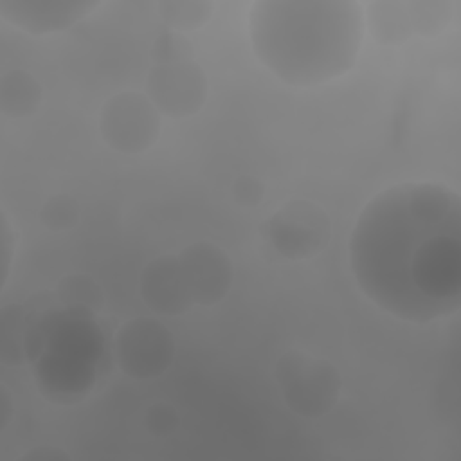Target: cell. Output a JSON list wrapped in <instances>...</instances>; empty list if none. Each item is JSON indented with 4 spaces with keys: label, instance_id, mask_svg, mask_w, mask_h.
<instances>
[{
    "label": "cell",
    "instance_id": "1",
    "mask_svg": "<svg viewBox=\"0 0 461 461\" xmlns=\"http://www.w3.org/2000/svg\"><path fill=\"white\" fill-rule=\"evenodd\" d=\"M349 267L364 295L407 322L461 306V198L439 182H403L373 196L349 236Z\"/></svg>",
    "mask_w": 461,
    "mask_h": 461
},
{
    "label": "cell",
    "instance_id": "2",
    "mask_svg": "<svg viewBox=\"0 0 461 461\" xmlns=\"http://www.w3.org/2000/svg\"><path fill=\"white\" fill-rule=\"evenodd\" d=\"M247 23L256 58L292 86L348 74L366 32L364 7L355 0H259Z\"/></svg>",
    "mask_w": 461,
    "mask_h": 461
},
{
    "label": "cell",
    "instance_id": "3",
    "mask_svg": "<svg viewBox=\"0 0 461 461\" xmlns=\"http://www.w3.org/2000/svg\"><path fill=\"white\" fill-rule=\"evenodd\" d=\"M274 378L285 403L303 418L328 414L342 389L340 373L333 364L301 349H290L277 358Z\"/></svg>",
    "mask_w": 461,
    "mask_h": 461
},
{
    "label": "cell",
    "instance_id": "4",
    "mask_svg": "<svg viewBox=\"0 0 461 461\" xmlns=\"http://www.w3.org/2000/svg\"><path fill=\"white\" fill-rule=\"evenodd\" d=\"M366 29L382 45H400L412 36L434 38L454 18V4L445 0H380L364 11Z\"/></svg>",
    "mask_w": 461,
    "mask_h": 461
},
{
    "label": "cell",
    "instance_id": "5",
    "mask_svg": "<svg viewBox=\"0 0 461 461\" xmlns=\"http://www.w3.org/2000/svg\"><path fill=\"white\" fill-rule=\"evenodd\" d=\"M160 115L146 94H115L99 113L101 139L108 148L124 155L148 151L160 137Z\"/></svg>",
    "mask_w": 461,
    "mask_h": 461
},
{
    "label": "cell",
    "instance_id": "6",
    "mask_svg": "<svg viewBox=\"0 0 461 461\" xmlns=\"http://www.w3.org/2000/svg\"><path fill=\"white\" fill-rule=\"evenodd\" d=\"M113 357L126 376L149 380L164 375L171 366L175 340L158 319L135 317L117 330Z\"/></svg>",
    "mask_w": 461,
    "mask_h": 461
},
{
    "label": "cell",
    "instance_id": "7",
    "mask_svg": "<svg viewBox=\"0 0 461 461\" xmlns=\"http://www.w3.org/2000/svg\"><path fill=\"white\" fill-rule=\"evenodd\" d=\"M331 225L326 212L310 200L283 203L263 225V236L288 259L317 256L330 241Z\"/></svg>",
    "mask_w": 461,
    "mask_h": 461
},
{
    "label": "cell",
    "instance_id": "8",
    "mask_svg": "<svg viewBox=\"0 0 461 461\" xmlns=\"http://www.w3.org/2000/svg\"><path fill=\"white\" fill-rule=\"evenodd\" d=\"M207 92V77L194 59L153 65L146 77V95L162 115L173 119L198 113Z\"/></svg>",
    "mask_w": 461,
    "mask_h": 461
},
{
    "label": "cell",
    "instance_id": "9",
    "mask_svg": "<svg viewBox=\"0 0 461 461\" xmlns=\"http://www.w3.org/2000/svg\"><path fill=\"white\" fill-rule=\"evenodd\" d=\"M176 256L194 304L212 306L225 299L232 285V261L223 249L198 241Z\"/></svg>",
    "mask_w": 461,
    "mask_h": 461
},
{
    "label": "cell",
    "instance_id": "10",
    "mask_svg": "<svg viewBox=\"0 0 461 461\" xmlns=\"http://www.w3.org/2000/svg\"><path fill=\"white\" fill-rule=\"evenodd\" d=\"M99 2L90 0H0V14L29 34L67 31L86 18Z\"/></svg>",
    "mask_w": 461,
    "mask_h": 461
},
{
    "label": "cell",
    "instance_id": "11",
    "mask_svg": "<svg viewBox=\"0 0 461 461\" xmlns=\"http://www.w3.org/2000/svg\"><path fill=\"white\" fill-rule=\"evenodd\" d=\"M140 297L149 310L167 317L184 315L194 306L178 256L164 254L144 267Z\"/></svg>",
    "mask_w": 461,
    "mask_h": 461
},
{
    "label": "cell",
    "instance_id": "12",
    "mask_svg": "<svg viewBox=\"0 0 461 461\" xmlns=\"http://www.w3.org/2000/svg\"><path fill=\"white\" fill-rule=\"evenodd\" d=\"M92 367L74 355H43L38 366V384L54 400L76 402L92 385Z\"/></svg>",
    "mask_w": 461,
    "mask_h": 461
},
{
    "label": "cell",
    "instance_id": "13",
    "mask_svg": "<svg viewBox=\"0 0 461 461\" xmlns=\"http://www.w3.org/2000/svg\"><path fill=\"white\" fill-rule=\"evenodd\" d=\"M40 326L22 304H7L0 312V358L5 366H22L36 357L41 344Z\"/></svg>",
    "mask_w": 461,
    "mask_h": 461
},
{
    "label": "cell",
    "instance_id": "14",
    "mask_svg": "<svg viewBox=\"0 0 461 461\" xmlns=\"http://www.w3.org/2000/svg\"><path fill=\"white\" fill-rule=\"evenodd\" d=\"M43 99V90L38 79L27 70L14 68L0 79V112L13 119H22L36 113Z\"/></svg>",
    "mask_w": 461,
    "mask_h": 461
},
{
    "label": "cell",
    "instance_id": "15",
    "mask_svg": "<svg viewBox=\"0 0 461 461\" xmlns=\"http://www.w3.org/2000/svg\"><path fill=\"white\" fill-rule=\"evenodd\" d=\"M216 9L214 2L207 0H166L158 2V13L169 31L189 32L203 27Z\"/></svg>",
    "mask_w": 461,
    "mask_h": 461
},
{
    "label": "cell",
    "instance_id": "16",
    "mask_svg": "<svg viewBox=\"0 0 461 461\" xmlns=\"http://www.w3.org/2000/svg\"><path fill=\"white\" fill-rule=\"evenodd\" d=\"M58 299L72 312L97 313L103 308L101 286L85 274H68L56 286Z\"/></svg>",
    "mask_w": 461,
    "mask_h": 461
},
{
    "label": "cell",
    "instance_id": "17",
    "mask_svg": "<svg viewBox=\"0 0 461 461\" xmlns=\"http://www.w3.org/2000/svg\"><path fill=\"white\" fill-rule=\"evenodd\" d=\"M79 212L81 211H79L77 200L70 194L59 193V194L47 198V202L43 203V207L40 211V220L49 230L63 232V230H70L77 225Z\"/></svg>",
    "mask_w": 461,
    "mask_h": 461
},
{
    "label": "cell",
    "instance_id": "18",
    "mask_svg": "<svg viewBox=\"0 0 461 461\" xmlns=\"http://www.w3.org/2000/svg\"><path fill=\"white\" fill-rule=\"evenodd\" d=\"M194 49L182 32L166 31L162 32L151 47V59L153 65L162 63H180V61H193Z\"/></svg>",
    "mask_w": 461,
    "mask_h": 461
},
{
    "label": "cell",
    "instance_id": "19",
    "mask_svg": "<svg viewBox=\"0 0 461 461\" xmlns=\"http://www.w3.org/2000/svg\"><path fill=\"white\" fill-rule=\"evenodd\" d=\"M178 412L167 403H153L144 412V425L153 436H169L178 427Z\"/></svg>",
    "mask_w": 461,
    "mask_h": 461
},
{
    "label": "cell",
    "instance_id": "20",
    "mask_svg": "<svg viewBox=\"0 0 461 461\" xmlns=\"http://www.w3.org/2000/svg\"><path fill=\"white\" fill-rule=\"evenodd\" d=\"M263 196L265 184L252 175H241L232 184V198L241 207H256L261 203Z\"/></svg>",
    "mask_w": 461,
    "mask_h": 461
},
{
    "label": "cell",
    "instance_id": "21",
    "mask_svg": "<svg viewBox=\"0 0 461 461\" xmlns=\"http://www.w3.org/2000/svg\"><path fill=\"white\" fill-rule=\"evenodd\" d=\"M0 243H2V285H5L9 276V265L13 258V247H14V236L11 232V225L7 221V216L2 214V225H0Z\"/></svg>",
    "mask_w": 461,
    "mask_h": 461
},
{
    "label": "cell",
    "instance_id": "22",
    "mask_svg": "<svg viewBox=\"0 0 461 461\" xmlns=\"http://www.w3.org/2000/svg\"><path fill=\"white\" fill-rule=\"evenodd\" d=\"M70 459V456L58 447H34L20 456V461H59Z\"/></svg>",
    "mask_w": 461,
    "mask_h": 461
},
{
    "label": "cell",
    "instance_id": "23",
    "mask_svg": "<svg viewBox=\"0 0 461 461\" xmlns=\"http://www.w3.org/2000/svg\"><path fill=\"white\" fill-rule=\"evenodd\" d=\"M14 409H13V403H11V394L7 391L5 385H2L0 389V429L4 430L13 416Z\"/></svg>",
    "mask_w": 461,
    "mask_h": 461
}]
</instances>
